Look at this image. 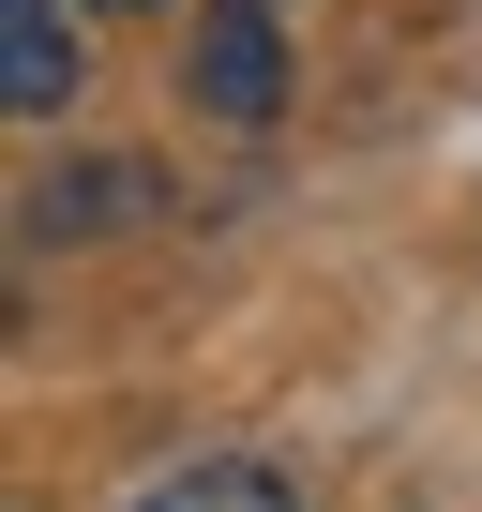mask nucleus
Segmentation results:
<instances>
[{"mask_svg": "<svg viewBox=\"0 0 482 512\" xmlns=\"http://www.w3.org/2000/svg\"><path fill=\"white\" fill-rule=\"evenodd\" d=\"M181 91L226 121V136H257L287 106V31H272V0H196V31H181Z\"/></svg>", "mask_w": 482, "mask_h": 512, "instance_id": "obj_1", "label": "nucleus"}, {"mask_svg": "<svg viewBox=\"0 0 482 512\" xmlns=\"http://www.w3.org/2000/svg\"><path fill=\"white\" fill-rule=\"evenodd\" d=\"M0 106L16 121L76 106V0H0Z\"/></svg>", "mask_w": 482, "mask_h": 512, "instance_id": "obj_2", "label": "nucleus"}, {"mask_svg": "<svg viewBox=\"0 0 482 512\" xmlns=\"http://www.w3.org/2000/svg\"><path fill=\"white\" fill-rule=\"evenodd\" d=\"M136 512H287V467H257V452H196V467H166Z\"/></svg>", "mask_w": 482, "mask_h": 512, "instance_id": "obj_3", "label": "nucleus"}, {"mask_svg": "<svg viewBox=\"0 0 482 512\" xmlns=\"http://www.w3.org/2000/svg\"><path fill=\"white\" fill-rule=\"evenodd\" d=\"M121 211H151V166H61V181H31V241H76V226H121Z\"/></svg>", "mask_w": 482, "mask_h": 512, "instance_id": "obj_4", "label": "nucleus"}, {"mask_svg": "<svg viewBox=\"0 0 482 512\" xmlns=\"http://www.w3.org/2000/svg\"><path fill=\"white\" fill-rule=\"evenodd\" d=\"M91 16H151V0H91Z\"/></svg>", "mask_w": 482, "mask_h": 512, "instance_id": "obj_5", "label": "nucleus"}]
</instances>
